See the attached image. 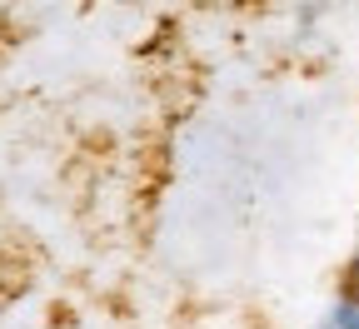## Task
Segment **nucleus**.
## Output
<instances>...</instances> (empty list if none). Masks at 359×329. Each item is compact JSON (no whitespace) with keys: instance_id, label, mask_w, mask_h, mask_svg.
<instances>
[]
</instances>
